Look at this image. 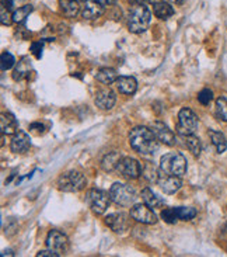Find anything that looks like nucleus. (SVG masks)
Wrapping results in <instances>:
<instances>
[{"instance_id":"nucleus-1","label":"nucleus","mask_w":227,"mask_h":257,"mask_svg":"<svg viewBox=\"0 0 227 257\" xmlns=\"http://www.w3.org/2000/svg\"><path fill=\"white\" fill-rule=\"evenodd\" d=\"M129 144L140 155H154L158 151V139L147 126H135L129 132Z\"/></svg>"},{"instance_id":"nucleus-2","label":"nucleus","mask_w":227,"mask_h":257,"mask_svg":"<svg viewBox=\"0 0 227 257\" xmlns=\"http://www.w3.org/2000/svg\"><path fill=\"white\" fill-rule=\"evenodd\" d=\"M150 10L145 5H135L129 12L128 19V28L133 34H140L147 30L150 24Z\"/></svg>"},{"instance_id":"nucleus-3","label":"nucleus","mask_w":227,"mask_h":257,"mask_svg":"<svg viewBox=\"0 0 227 257\" xmlns=\"http://www.w3.org/2000/svg\"><path fill=\"white\" fill-rule=\"evenodd\" d=\"M186 159L184 155L178 152L165 153L160 159V169L170 176L181 177L186 173Z\"/></svg>"},{"instance_id":"nucleus-4","label":"nucleus","mask_w":227,"mask_h":257,"mask_svg":"<svg viewBox=\"0 0 227 257\" xmlns=\"http://www.w3.org/2000/svg\"><path fill=\"white\" fill-rule=\"evenodd\" d=\"M86 184H87L86 177L80 172H75V170L66 172L58 179V188L65 193L82 191L83 188L86 187Z\"/></svg>"},{"instance_id":"nucleus-5","label":"nucleus","mask_w":227,"mask_h":257,"mask_svg":"<svg viewBox=\"0 0 227 257\" xmlns=\"http://www.w3.org/2000/svg\"><path fill=\"white\" fill-rule=\"evenodd\" d=\"M110 198L121 207H129L136 200V193L131 186L124 183H114L110 188Z\"/></svg>"},{"instance_id":"nucleus-6","label":"nucleus","mask_w":227,"mask_h":257,"mask_svg":"<svg viewBox=\"0 0 227 257\" xmlns=\"http://www.w3.org/2000/svg\"><path fill=\"white\" fill-rule=\"evenodd\" d=\"M110 194L104 193L103 190H97V188L89 190L86 194V201L89 204L91 211L97 215H101L107 211L108 205H110Z\"/></svg>"},{"instance_id":"nucleus-7","label":"nucleus","mask_w":227,"mask_h":257,"mask_svg":"<svg viewBox=\"0 0 227 257\" xmlns=\"http://www.w3.org/2000/svg\"><path fill=\"white\" fill-rule=\"evenodd\" d=\"M199 121L196 114L189 110V108H182L178 112V124H177V131L185 137V135H192L198 130Z\"/></svg>"},{"instance_id":"nucleus-8","label":"nucleus","mask_w":227,"mask_h":257,"mask_svg":"<svg viewBox=\"0 0 227 257\" xmlns=\"http://www.w3.org/2000/svg\"><path fill=\"white\" fill-rule=\"evenodd\" d=\"M142 170L143 169L140 166V163L136 159H132V158H121L117 167L118 173L124 176L125 179H129V180L138 179L142 174Z\"/></svg>"},{"instance_id":"nucleus-9","label":"nucleus","mask_w":227,"mask_h":257,"mask_svg":"<svg viewBox=\"0 0 227 257\" xmlns=\"http://www.w3.org/2000/svg\"><path fill=\"white\" fill-rule=\"evenodd\" d=\"M131 216L140 223H146V225H154L157 222V216L153 212V209L149 205H143V204H136L131 208Z\"/></svg>"},{"instance_id":"nucleus-10","label":"nucleus","mask_w":227,"mask_h":257,"mask_svg":"<svg viewBox=\"0 0 227 257\" xmlns=\"http://www.w3.org/2000/svg\"><path fill=\"white\" fill-rule=\"evenodd\" d=\"M47 247L51 250H55L59 254H63L69 247V240L59 230H51L47 236Z\"/></svg>"},{"instance_id":"nucleus-11","label":"nucleus","mask_w":227,"mask_h":257,"mask_svg":"<svg viewBox=\"0 0 227 257\" xmlns=\"http://www.w3.org/2000/svg\"><path fill=\"white\" fill-rule=\"evenodd\" d=\"M151 131L154 132V135H156V138L160 141V142H163L164 145L167 146H172L175 145V134L168 128V126L165 125L164 122H161V121H156V122H153L151 124Z\"/></svg>"},{"instance_id":"nucleus-12","label":"nucleus","mask_w":227,"mask_h":257,"mask_svg":"<svg viewBox=\"0 0 227 257\" xmlns=\"http://www.w3.org/2000/svg\"><path fill=\"white\" fill-rule=\"evenodd\" d=\"M181 184L182 183L179 180V177H177V176H170V174L164 173L161 170V174L158 177L157 186L164 191L165 194H174V193H177L179 188H181Z\"/></svg>"},{"instance_id":"nucleus-13","label":"nucleus","mask_w":227,"mask_h":257,"mask_svg":"<svg viewBox=\"0 0 227 257\" xmlns=\"http://www.w3.org/2000/svg\"><path fill=\"white\" fill-rule=\"evenodd\" d=\"M94 101H96V105L98 108H101V110H111L115 105L117 96L110 89H104V90H100L97 93Z\"/></svg>"},{"instance_id":"nucleus-14","label":"nucleus","mask_w":227,"mask_h":257,"mask_svg":"<svg viewBox=\"0 0 227 257\" xmlns=\"http://www.w3.org/2000/svg\"><path fill=\"white\" fill-rule=\"evenodd\" d=\"M31 146V139L26 132L17 131L14 134L13 139H12V151L14 153H26Z\"/></svg>"},{"instance_id":"nucleus-15","label":"nucleus","mask_w":227,"mask_h":257,"mask_svg":"<svg viewBox=\"0 0 227 257\" xmlns=\"http://www.w3.org/2000/svg\"><path fill=\"white\" fill-rule=\"evenodd\" d=\"M104 13V6L96 0H86L82 9V16L86 20H94L101 17Z\"/></svg>"},{"instance_id":"nucleus-16","label":"nucleus","mask_w":227,"mask_h":257,"mask_svg":"<svg viewBox=\"0 0 227 257\" xmlns=\"http://www.w3.org/2000/svg\"><path fill=\"white\" fill-rule=\"evenodd\" d=\"M105 223L114 232H124L128 228V219H126V215L122 214V212H117V214L108 215L105 218Z\"/></svg>"},{"instance_id":"nucleus-17","label":"nucleus","mask_w":227,"mask_h":257,"mask_svg":"<svg viewBox=\"0 0 227 257\" xmlns=\"http://www.w3.org/2000/svg\"><path fill=\"white\" fill-rule=\"evenodd\" d=\"M0 126H2V134L3 135H14L16 132L19 131V122L17 119L14 118L13 114L10 112H5L2 114V119H0Z\"/></svg>"},{"instance_id":"nucleus-18","label":"nucleus","mask_w":227,"mask_h":257,"mask_svg":"<svg viewBox=\"0 0 227 257\" xmlns=\"http://www.w3.org/2000/svg\"><path fill=\"white\" fill-rule=\"evenodd\" d=\"M117 87L122 94H133L138 89V82L132 76H119L117 79Z\"/></svg>"},{"instance_id":"nucleus-19","label":"nucleus","mask_w":227,"mask_h":257,"mask_svg":"<svg viewBox=\"0 0 227 257\" xmlns=\"http://www.w3.org/2000/svg\"><path fill=\"white\" fill-rule=\"evenodd\" d=\"M142 200L145 201L146 205H149L150 208H160L164 205V200L160 198L156 193H153V190L146 187L142 190Z\"/></svg>"},{"instance_id":"nucleus-20","label":"nucleus","mask_w":227,"mask_h":257,"mask_svg":"<svg viewBox=\"0 0 227 257\" xmlns=\"http://www.w3.org/2000/svg\"><path fill=\"white\" fill-rule=\"evenodd\" d=\"M153 12L156 14V17L161 20H167L174 14V9L167 2H156L153 5Z\"/></svg>"},{"instance_id":"nucleus-21","label":"nucleus","mask_w":227,"mask_h":257,"mask_svg":"<svg viewBox=\"0 0 227 257\" xmlns=\"http://www.w3.org/2000/svg\"><path fill=\"white\" fill-rule=\"evenodd\" d=\"M209 138L212 141V144L216 148L217 153H223L227 149V141L226 137L221 134L220 131H214V130H209Z\"/></svg>"},{"instance_id":"nucleus-22","label":"nucleus","mask_w":227,"mask_h":257,"mask_svg":"<svg viewBox=\"0 0 227 257\" xmlns=\"http://www.w3.org/2000/svg\"><path fill=\"white\" fill-rule=\"evenodd\" d=\"M97 80L101 82L103 84H111L114 82H117L118 73L117 70L112 69V68H104L97 72Z\"/></svg>"},{"instance_id":"nucleus-23","label":"nucleus","mask_w":227,"mask_h":257,"mask_svg":"<svg viewBox=\"0 0 227 257\" xmlns=\"http://www.w3.org/2000/svg\"><path fill=\"white\" fill-rule=\"evenodd\" d=\"M184 141H185V146L186 149L189 152L192 153L195 158H198L202 152V144H200V139L195 135H185L184 137Z\"/></svg>"},{"instance_id":"nucleus-24","label":"nucleus","mask_w":227,"mask_h":257,"mask_svg":"<svg viewBox=\"0 0 227 257\" xmlns=\"http://www.w3.org/2000/svg\"><path fill=\"white\" fill-rule=\"evenodd\" d=\"M59 6L62 9L63 14L68 17H76L80 10L79 2L76 0H59Z\"/></svg>"},{"instance_id":"nucleus-25","label":"nucleus","mask_w":227,"mask_h":257,"mask_svg":"<svg viewBox=\"0 0 227 257\" xmlns=\"http://www.w3.org/2000/svg\"><path fill=\"white\" fill-rule=\"evenodd\" d=\"M142 173H143V177H145L149 183L157 184L158 177H160V174H161V169H158V167H156L154 165H151V163H146L145 167H143V170H142Z\"/></svg>"},{"instance_id":"nucleus-26","label":"nucleus","mask_w":227,"mask_h":257,"mask_svg":"<svg viewBox=\"0 0 227 257\" xmlns=\"http://www.w3.org/2000/svg\"><path fill=\"white\" fill-rule=\"evenodd\" d=\"M30 70H31V65H30V62H27V58H23L17 65V68L14 69L13 79L14 80H21L24 77L30 76Z\"/></svg>"},{"instance_id":"nucleus-27","label":"nucleus","mask_w":227,"mask_h":257,"mask_svg":"<svg viewBox=\"0 0 227 257\" xmlns=\"http://www.w3.org/2000/svg\"><path fill=\"white\" fill-rule=\"evenodd\" d=\"M121 160V156L118 153L112 152L110 155L105 156V159L103 160V169L105 172H112V170H117L118 163Z\"/></svg>"},{"instance_id":"nucleus-28","label":"nucleus","mask_w":227,"mask_h":257,"mask_svg":"<svg viewBox=\"0 0 227 257\" xmlns=\"http://www.w3.org/2000/svg\"><path fill=\"white\" fill-rule=\"evenodd\" d=\"M216 115L219 119L227 122V96H220L216 100Z\"/></svg>"},{"instance_id":"nucleus-29","label":"nucleus","mask_w":227,"mask_h":257,"mask_svg":"<svg viewBox=\"0 0 227 257\" xmlns=\"http://www.w3.org/2000/svg\"><path fill=\"white\" fill-rule=\"evenodd\" d=\"M33 12V6L31 5H27V6H23L19 7V9H16L13 12V21L14 23H23V21L26 20L28 17V14Z\"/></svg>"},{"instance_id":"nucleus-30","label":"nucleus","mask_w":227,"mask_h":257,"mask_svg":"<svg viewBox=\"0 0 227 257\" xmlns=\"http://www.w3.org/2000/svg\"><path fill=\"white\" fill-rule=\"evenodd\" d=\"M175 212L181 221H191L196 216V209L192 207H178V208H175Z\"/></svg>"},{"instance_id":"nucleus-31","label":"nucleus","mask_w":227,"mask_h":257,"mask_svg":"<svg viewBox=\"0 0 227 257\" xmlns=\"http://www.w3.org/2000/svg\"><path fill=\"white\" fill-rule=\"evenodd\" d=\"M14 63H16V59H14V56L12 55L10 52L5 51V52L2 54V70L12 69V68L14 66Z\"/></svg>"},{"instance_id":"nucleus-32","label":"nucleus","mask_w":227,"mask_h":257,"mask_svg":"<svg viewBox=\"0 0 227 257\" xmlns=\"http://www.w3.org/2000/svg\"><path fill=\"white\" fill-rule=\"evenodd\" d=\"M161 218L164 219V222L167 223H175L178 221V216L175 212V208H165L161 212Z\"/></svg>"},{"instance_id":"nucleus-33","label":"nucleus","mask_w":227,"mask_h":257,"mask_svg":"<svg viewBox=\"0 0 227 257\" xmlns=\"http://www.w3.org/2000/svg\"><path fill=\"white\" fill-rule=\"evenodd\" d=\"M0 21L3 26H10L12 21H13V13L10 12V9L3 3L2 5V17H0Z\"/></svg>"},{"instance_id":"nucleus-34","label":"nucleus","mask_w":227,"mask_h":257,"mask_svg":"<svg viewBox=\"0 0 227 257\" xmlns=\"http://www.w3.org/2000/svg\"><path fill=\"white\" fill-rule=\"evenodd\" d=\"M212 100H213V91L209 90V89H203V90L199 91V94H198V101H199L200 104L207 105Z\"/></svg>"},{"instance_id":"nucleus-35","label":"nucleus","mask_w":227,"mask_h":257,"mask_svg":"<svg viewBox=\"0 0 227 257\" xmlns=\"http://www.w3.org/2000/svg\"><path fill=\"white\" fill-rule=\"evenodd\" d=\"M31 52L34 54L35 58H41L42 56V42H34L33 45H31Z\"/></svg>"},{"instance_id":"nucleus-36","label":"nucleus","mask_w":227,"mask_h":257,"mask_svg":"<svg viewBox=\"0 0 227 257\" xmlns=\"http://www.w3.org/2000/svg\"><path fill=\"white\" fill-rule=\"evenodd\" d=\"M61 256L59 253H56L55 250H51V249H48V250H41L40 253H37V257H58Z\"/></svg>"},{"instance_id":"nucleus-37","label":"nucleus","mask_w":227,"mask_h":257,"mask_svg":"<svg viewBox=\"0 0 227 257\" xmlns=\"http://www.w3.org/2000/svg\"><path fill=\"white\" fill-rule=\"evenodd\" d=\"M30 130L37 132V134H40V132H44V125L40 124V122H34V124H31V125H30Z\"/></svg>"},{"instance_id":"nucleus-38","label":"nucleus","mask_w":227,"mask_h":257,"mask_svg":"<svg viewBox=\"0 0 227 257\" xmlns=\"http://www.w3.org/2000/svg\"><path fill=\"white\" fill-rule=\"evenodd\" d=\"M96 2H98V3L104 7L112 6V5H115V3H117V0H96Z\"/></svg>"},{"instance_id":"nucleus-39","label":"nucleus","mask_w":227,"mask_h":257,"mask_svg":"<svg viewBox=\"0 0 227 257\" xmlns=\"http://www.w3.org/2000/svg\"><path fill=\"white\" fill-rule=\"evenodd\" d=\"M6 2H7V5L5 3V2H3V3H5V5H6V6L10 9V10H13V7L16 6L17 3H21V2H24V0H6Z\"/></svg>"},{"instance_id":"nucleus-40","label":"nucleus","mask_w":227,"mask_h":257,"mask_svg":"<svg viewBox=\"0 0 227 257\" xmlns=\"http://www.w3.org/2000/svg\"><path fill=\"white\" fill-rule=\"evenodd\" d=\"M133 5H147V3H153L154 0H129Z\"/></svg>"},{"instance_id":"nucleus-41","label":"nucleus","mask_w":227,"mask_h":257,"mask_svg":"<svg viewBox=\"0 0 227 257\" xmlns=\"http://www.w3.org/2000/svg\"><path fill=\"white\" fill-rule=\"evenodd\" d=\"M168 2H171L174 5H181V3H184L185 0H168Z\"/></svg>"},{"instance_id":"nucleus-42","label":"nucleus","mask_w":227,"mask_h":257,"mask_svg":"<svg viewBox=\"0 0 227 257\" xmlns=\"http://www.w3.org/2000/svg\"><path fill=\"white\" fill-rule=\"evenodd\" d=\"M6 254H10V256H13V251L12 250H5L2 253V256H6Z\"/></svg>"},{"instance_id":"nucleus-43","label":"nucleus","mask_w":227,"mask_h":257,"mask_svg":"<svg viewBox=\"0 0 227 257\" xmlns=\"http://www.w3.org/2000/svg\"><path fill=\"white\" fill-rule=\"evenodd\" d=\"M76 2H86V0H76Z\"/></svg>"}]
</instances>
